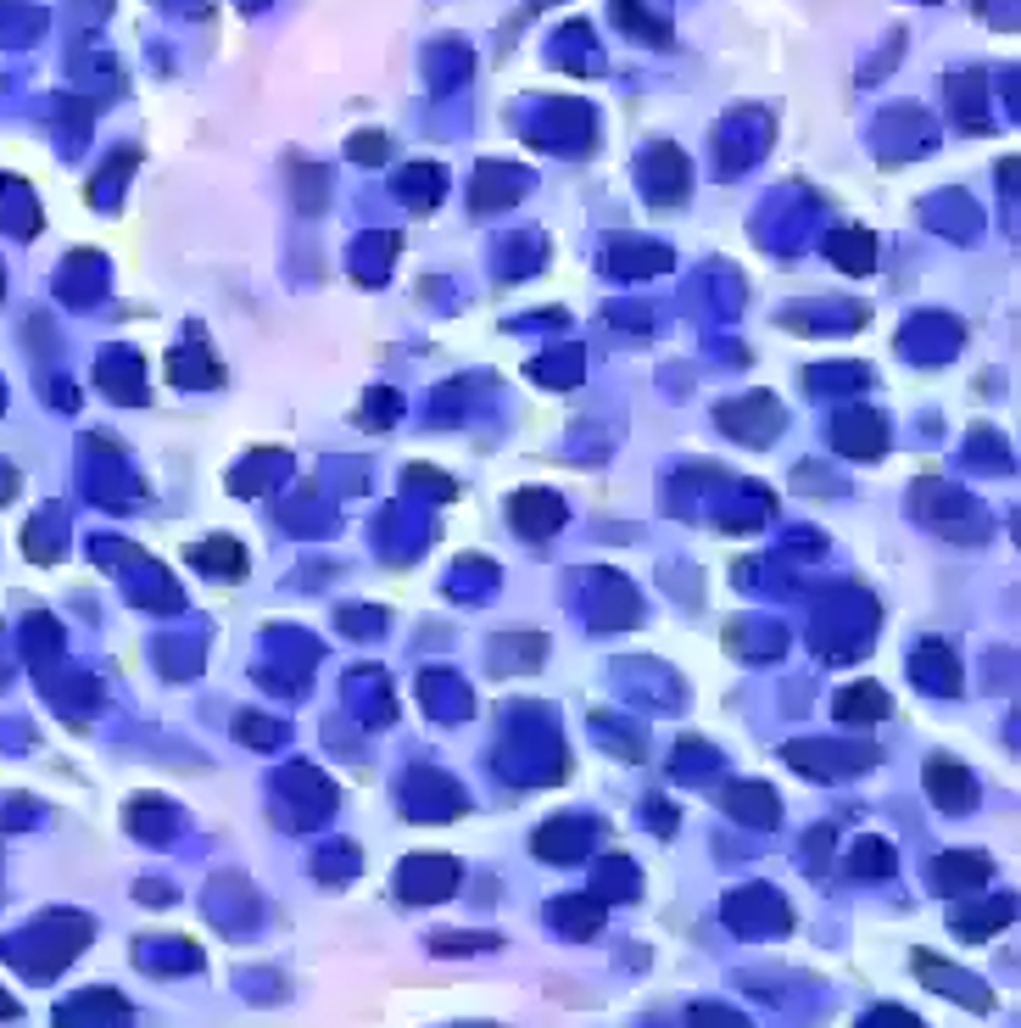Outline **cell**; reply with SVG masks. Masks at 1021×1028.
I'll return each instance as SVG.
<instances>
[{
  "instance_id": "1",
  "label": "cell",
  "mask_w": 1021,
  "mask_h": 1028,
  "mask_svg": "<svg viewBox=\"0 0 1021 1028\" xmlns=\"http://www.w3.org/2000/svg\"><path fill=\"white\" fill-rule=\"evenodd\" d=\"M988 872H994V861L977 856V850L938 856V861H933V889H938V895H971V889H983V883H988Z\"/></svg>"
},
{
  "instance_id": "2",
  "label": "cell",
  "mask_w": 1021,
  "mask_h": 1028,
  "mask_svg": "<svg viewBox=\"0 0 1021 1028\" xmlns=\"http://www.w3.org/2000/svg\"><path fill=\"white\" fill-rule=\"evenodd\" d=\"M927 793H933L944 811H965L971 800H977V788H971V777H965L954 761H933V766H927Z\"/></svg>"
},
{
  "instance_id": "3",
  "label": "cell",
  "mask_w": 1021,
  "mask_h": 1028,
  "mask_svg": "<svg viewBox=\"0 0 1021 1028\" xmlns=\"http://www.w3.org/2000/svg\"><path fill=\"white\" fill-rule=\"evenodd\" d=\"M915 972L927 978V984L949 990V995H965V1001L977 1006V1012H988V1006H994L988 984H977V978H965V972H960V978H954V972H938V967H933V951H915Z\"/></svg>"
},
{
  "instance_id": "4",
  "label": "cell",
  "mask_w": 1021,
  "mask_h": 1028,
  "mask_svg": "<svg viewBox=\"0 0 1021 1028\" xmlns=\"http://www.w3.org/2000/svg\"><path fill=\"white\" fill-rule=\"evenodd\" d=\"M514 521H519V531H530V537H548V531L564 521V509H558V498L525 492V498H514Z\"/></svg>"
},
{
  "instance_id": "5",
  "label": "cell",
  "mask_w": 1021,
  "mask_h": 1028,
  "mask_svg": "<svg viewBox=\"0 0 1021 1028\" xmlns=\"http://www.w3.org/2000/svg\"><path fill=\"white\" fill-rule=\"evenodd\" d=\"M832 258H838L849 274H865L870 263H877V252H870V241L860 236V229H843V236H832Z\"/></svg>"
},
{
  "instance_id": "6",
  "label": "cell",
  "mask_w": 1021,
  "mask_h": 1028,
  "mask_svg": "<svg viewBox=\"0 0 1021 1028\" xmlns=\"http://www.w3.org/2000/svg\"><path fill=\"white\" fill-rule=\"evenodd\" d=\"M849 693H854V698H838V716H843V721H854V716H888V693H882V688H865V682H860V688H849Z\"/></svg>"
},
{
  "instance_id": "7",
  "label": "cell",
  "mask_w": 1021,
  "mask_h": 1028,
  "mask_svg": "<svg viewBox=\"0 0 1021 1028\" xmlns=\"http://www.w3.org/2000/svg\"><path fill=\"white\" fill-rule=\"evenodd\" d=\"M725 805H732V811H748V816H759V822H776V805H770L765 788H732V793H725Z\"/></svg>"
},
{
  "instance_id": "8",
  "label": "cell",
  "mask_w": 1021,
  "mask_h": 1028,
  "mask_svg": "<svg viewBox=\"0 0 1021 1028\" xmlns=\"http://www.w3.org/2000/svg\"><path fill=\"white\" fill-rule=\"evenodd\" d=\"M196 559H207V571H218V576H240V548H235V542H224V537H218V542H207Z\"/></svg>"
},
{
  "instance_id": "9",
  "label": "cell",
  "mask_w": 1021,
  "mask_h": 1028,
  "mask_svg": "<svg viewBox=\"0 0 1021 1028\" xmlns=\"http://www.w3.org/2000/svg\"><path fill=\"white\" fill-rule=\"evenodd\" d=\"M435 951H497V933H435Z\"/></svg>"
},
{
  "instance_id": "10",
  "label": "cell",
  "mask_w": 1021,
  "mask_h": 1028,
  "mask_svg": "<svg viewBox=\"0 0 1021 1028\" xmlns=\"http://www.w3.org/2000/svg\"><path fill=\"white\" fill-rule=\"evenodd\" d=\"M854 866H860V877H882V872L893 866V856H888V845H860V850H854Z\"/></svg>"
},
{
  "instance_id": "11",
  "label": "cell",
  "mask_w": 1021,
  "mask_h": 1028,
  "mask_svg": "<svg viewBox=\"0 0 1021 1028\" xmlns=\"http://www.w3.org/2000/svg\"><path fill=\"white\" fill-rule=\"evenodd\" d=\"M352 157H358V163H380V157H385V134H358V140H352Z\"/></svg>"
},
{
  "instance_id": "12",
  "label": "cell",
  "mask_w": 1021,
  "mask_h": 1028,
  "mask_svg": "<svg viewBox=\"0 0 1021 1028\" xmlns=\"http://www.w3.org/2000/svg\"><path fill=\"white\" fill-rule=\"evenodd\" d=\"M865 1028H870V1023H865ZM904 1028H915V1023H904Z\"/></svg>"
}]
</instances>
